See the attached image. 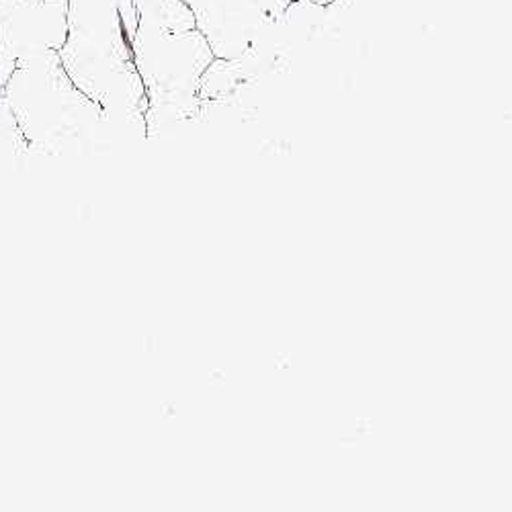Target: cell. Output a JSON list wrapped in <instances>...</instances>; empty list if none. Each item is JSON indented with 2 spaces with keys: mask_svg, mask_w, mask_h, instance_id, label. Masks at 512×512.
Returning a JSON list of instances; mask_svg holds the SVG:
<instances>
[{
  "mask_svg": "<svg viewBox=\"0 0 512 512\" xmlns=\"http://www.w3.org/2000/svg\"><path fill=\"white\" fill-rule=\"evenodd\" d=\"M58 54L72 82L105 115L146 123L148 97L119 0H68V37Z\"/></svg>",
  "mask_w": 512,
  "mask_h": 512,
  "instance_id": "cell-1",
  "label": "cell"
},
{
  "mask_svg": "<svg viewBox=\"0 0 512 512\" xmlns=\"http://www.w3.org/2000/svg\"><path fill=\"white\" fill-rule=\"evenodd\" d=\"M0 93L31 148L60 154L117 142L113 121L72 82L58 52L19 64Z\"/></svg>",
  "mask_w": 512,
  "mask_h": 512,
  "instance_id": "cell-2",
  "label": "cell"
},
{
  "mask_svg": "<svg viewBox=\"0 0 512 512\" xmlns=\"http://www.w3.org/2000/svg\"><path fill=\"white\" fill-rule=\"evenodd\" d=\"M132 50L148 107H175L197 115L201 76L216 60L205 35L199 29L168 31L140 25Z\"/></svg>",
  "mask_w": 512,
  "mask_h": 512,
  "instance_id": "cell-3",
  "label": "cell"
},
{
  "mask_svg": "<svg viewBox=\"0 0 512 512\" xmlns=\"http://www.w3.org/2000/svg\"><path fill=\"white\" fill-rule=\"evenodd\" d=\"M68 37V0H0V89L25 60L60 52Z\"/></svg>",
  "mask_w": 512,
  "mask_h": 512,
  "instance_id": "cell-4",
  "label": "cell"
},
{
  "mask_svg": "<svg viewBox=\"0 0 512 512\" xmlns=\"http://www.w3.org/2000/svg\"><path fill=\"white\" fill-rule=\"evenodd\" d=\"M265 19H281L289 7L291 0H259Z\"/></svg>",
  "mask_w": 512,
  "mask_h": 512,
  "instance_id": "cell-5",
  "label": "cell"
},
{
  "mask_svg": "<svg viewBox=\"0 0 512 512\" xmlns=\"http://www.w3.org/2000/svg\"><path fill=\"white\" fill-rule=\"evenodd\" d=\"M185 3L191 7V11H193L195 15H199V13H203L205 9H209V7H213V5H218L220 0H185Z\"/></svg>",
  "mask_w": 512,
  "mask_h": 512,
  "instance_id": "cell-6",
  "label": "cell"
},
{
  "mask_svg": "<svg viewBox=\"0 0 512 512\" xmlns=\"http://www.w3.org/2000/svg\"><path fill=\"white\" fill-rule=\"evenodd\" d=\"M312 3H318V5L328 7V5H332V3H334V0H312Z\"/></svg>",
  "mask_w": 512,
  "mask_h": 512,
  "instance_id": "cell-7",
  "label": "cell"
}]
</instances>
